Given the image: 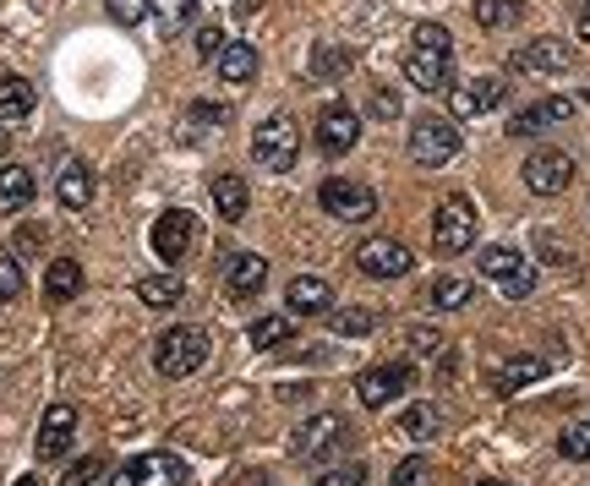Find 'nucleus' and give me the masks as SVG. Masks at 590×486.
<instances>
[{"label": "nucleus", "mask_w": 590, "mask_h": 486, "mask_svg": "<svg viewBox=\"0 0 590 486\" xmlns=\"http://www.w3.org/2000/svg\"><path fill=\"white\" fill-rule=\"evenodd\" d=\"M252 154H257V165L274 170V175L296 170V159H301V126H296V116H285V110L263 116V121L252 126Z\"/></svg>", "instance_id": "nucleus-1"}, {"label": "nucleus", "mask_w": 590, "mask_h": 486, "mask_svg": "<svg viewBox=\"0 0 590 486\" xmlns=\"http://www.w3.org/2000/svg\"><path fill=\"white\" fill-rule=\"evenodd\" d=\"M465 154V137H459V121L454 116H421L410 126V159L426 165V170H443Z\"/></svg>", "instance_id": "nucleus-2"}, {"label": "nucleus", "mask_w": 590, "mask_h": 486, "mask_svg": "<svg viewBox=\"0 0 590 486\" xmlns=\"http://www.w3.org/2000/svg\"><path fill=\"white\" fill-rule=\"evenodd\" d=\"M208 328H197V323H181V328H165V339L154 344V366L165 372V377H192V372H203V361H208Z\"/></svg>", "instance_id": "nucleus-3"}, {"label": "nucleus", "mask_w": 590, "mask_h": 486, "mask_svg": "<svg viewBox=\"0 0 590 486\" xmlns=\"http://www.w3.org/2000/svg\"><path fill=\"white\" fill-rule=\"evenodd\" d=\"M470 241H475V203L465 192H454L432 214V252L437 257H459V252H470Z\"/></svg>", "instance_id": "nucleus-4"}, {"label": "nucleus", "mask_w": 590, "mask_h": 486, "mask_svg": "<svg viewBox=\"0 0 590 486\" xmlns=\"http://www.w3.org/2000/svg\"><path fill=\"white\" fill-rule=\"evenodd\" d=\"M345 442H350V421H345L339 410H317V415H306V421L296 426L290 453L306 459V464H317V459H334Z\"/></svg>", "instance_id": "nucleus-5"}, {"label": "nucleus", "mask_w": 590, "mask_h": 486, "mask_svg": "<svg viewBox=\"0 0 590 486\" xmlns=\"http://www.w3.org/2000/svg\"><path fill=\"white\" fill-rule=\"evenodd\" d=\"M317 203H323V214L339 219V224H366V219L377 214V192H372L366 181H345V175L323 181V186H317Z\"/></svg>", "instance_id": "nucleus-6"}, {"label": "nucleus", "mask_w": 590, "mask_h": 486, "mask_svg": "<svg viewBox=\"0 0 590 486\" xmlns=\"http://www.w3.org/2000/svg\"><path fill=\"white\" fill-rule=\"evenodd\" d=\"M475 263H481V274H486V279H492L508 301H525V295L535 290V268L525 263V252H519V246H481V257H475Z\"/></svg>", "instance_id": "nucleus-7"}, {"label": "nucleus", "mask_w": 590, "mask_h": 486, "mask_svg": "<svg viewBox=\"0 0 590 486\" xmlns=\"http://www.w3.org/2000/svg\"><path fill=\"white\" fill-rule=\"evenodd\" d=\"M356 268L366 279H405L416 268V252L405 241H394V235H372V241L356 246Z\"/></svg>", "instance_id": "nucleus-8"}, {"label": "nucleus", "mask_w": 590, "mask_h": 486, "mask_svg": "<svg viewBox=\"0 0 590 486\" xmlns=\"http://www.w3.org/2000/svg\"><path fill=\"white\" fill-rule=\"evenodd\" d=\"M519 175H525V186H530L535 197H557V192L574 186V154H563V148H535Z\"/></svg>", "instance_id": "nucleus-9"}, {"label": "nucleus", "mask_w": 590, "mask_h": 486, "mask_svg": "<svg viewBox=\"0 0 590 486\" xmlns=\"http://www.w3.org/2000/svg\"><path fill=\"white\" fill-rule=\"evenodd\" d=\"M186 464L176 453H137L121 470H110V486H181Z\"/></svg>", "instance_id": "nucleus-10"}, {"label": "nucleus", "mask_w": 590, "mask_h": 486, "mask_svg": "<svg viewBox=\"0 0 590 486\" xmlns=\"http://www.w3.org/2000/svg\"><path fill=\"white\" fill-rule=\"evenodd\" d=\"M410 366L405 361H377V366H366L361 377H356V399L366 404V410H383V404H394L405 388H410Z\"/></svg>", "instance_id": "nucleus-11"}, {"label": "nucleus", "mask_w": 590, "mask_h": 486, "mask_svg": "<svg viewBox=\"0 0 590 486\" xmlns=\"http://www.w3.org/2000/svg\"><path fill=\"white\" fill-rule=\"evenodd\" d=\"M508 66L525 77H563V72H574V50L563 39H530L508 56Z\"/></svg>", "instance_id": "nucleus-12"}, {"label": "nucleus", "mask_w": 590, "mask_h": 486, "mask_svg": "<svg viewBox=\"0 0 590 486\" xmlns=\"http://www.w3.org/2000/svg\"><path fill=\"white\" fill-rule=\"evenodd\" d=\"M356 143H361V116H356L350 105H323V110H317V154L339 159V154H350Z\"/></svg>", "instance_id": "nucleus-13"}, {"label": "nucleus", "mask_w": 590, "mask_h": 486, "mask_svg": "<svg viewBox=\"0 0 590 486\" xmlns=\"http://www.w3.org/2000/svg\"><path fill=\"white\" fill-rule=\"evenodd\" d=\"M503 99H508V83L503 77H470V83H459L448 94V110H454V121H475L486 110H503Z\"/></svg>", "instance_id": "nucleus-14"}, {"label": "nucleus", "mask_w": 590, "mask_h": 486, "mask_svg": "<svg viewBox=\"0 0 590 486\" xmlns=\"http://www.w3.org/2000/svg\"><path fill=\"white\" fill-rule=\"evenodd\" d=\"M448 56H454V50L410 45V56H405V77H410L421 94H443V88L454 83V66H448Z\"/></svg>", "instance_id": "nucleus-15"}, {"label": "nucleus", "mask_w": 590, "mask_h": 486, "mask_svg": "<svg viewBox=\"0 0 590 486\" xmlns=\"http://www.w3.org/2000/svg\"><path fill=\"white\" fill-rule=\"evenodd\" d=\"M192 235H197V219H192L186 208H170V214H159V219H154L148 246H154L165 263H181V257L192 252Z\"/></svg>", "instance_id": "nucleus-16"}, {"label": "nucleus", "mask_w": 590, "mask_h": 486, "mask_svg": "<svg viewBox=\"0 0 590 486\" xmlns=\"http://www.w3.org/2000/svg\"><path fill=\"white\" fill-rule=\"evenodd\" d=\"M568 116H574V99H563V94L535 99V105H525V110L508 116V137H535V132H546V126H557Z\"/></svg>", "instance_id": "nucleus-17"}, {"label": "nucleus", "mask_w": 590, "mask_h": 486, "mask_svg": "<svg viewBox=\"0 0 590 486\" xmlns=\"http://www.w3.org/2000/svg\"><path fill=\"white\" fill-rule=\"evenodd\" d=\"M77 437V410L72 404H50L39 421V459H61Z\"/></svg>", "instance_id": "nucleus-18"}, {"label": "nucleus", "mask_w": 590, "mask_h": 486, "mask_svg": "<svg viewBox=\"0 0 590 486\" xmlns=\"http://www.w3.org/2000/svg\"><path fill=\"white\" fill-rule=\"evenodd\" d=\"M285 306H290L296 317L334 312V290H328V279H317V274H296V279L285 284Z\"/></svg>", "instance_id": "nucleus-19"}, {"label": "nucleus", "mask_w": 590, "mask_h": 486, "mask_svg": "<svg viewBox=\"0 0 590 486\" xmlns=\"http://www.w3.org/2000/svg\"><path fill=\"white\" fill-rule=\"evenodd\" d=\"M225 284H230V295H236V301H252V295H263V284H268V257H257V252H241V257H230V268H225Z\"/></svg>", "instance_id": "nucleus-20"}, {"label": "nucleus", "mask_w": 590, "mask_h": 486, "mask_svg": "<svg viewBox=\"0 0 590 486\" xmlns=\"http://www.w3.org/2000/svg\"><path fill=\"white\" fill-rule=\"evenodd\" d=\"M56 197H61V208H88L94 203V170L83 159H67L56 175Z\"/></svg>", "instance_id": "nucleus-21"}, {"label": "nucleus", "mask_w": 590, "mask_h": 486, "mask_svg": "<svg viewBox=\"0 0 590 486\" xmlns=\"http://www.w3.org/2000/svg\"><path fill=\"white\" fill-rule=\"evenodd\" d=\"M546 377V361L541 355H508L497 372H492V388L497 393H519V388H530V382H541Z\"/></svg>", "instance_id": "nucleus-22"}, {"label": "nucleus", "mask_w": 590, "mask_h": 486, "mask_svg": "<svg viewBox=\"0 0 590 486\" xmlns=\"http://www.w3.org/2000/svg\"><path fill=\"white\" fill-rule=\"evenodd\" d=\"M34 203V170L28 165H0V214H23Z\"/></svg>", "instance_id": "nucleus-23"}, {"label": "nucleus", "mask_w": 590, "mask_h": 486, "mask_svg": "<svg viewBox=\"0 0 590 486\" xmlns=\"http://www.w3.org/2000/svg\"><path fill=\"white\" fill-rule=\"evenodd\" d=\"M39 110V94H34V83L28 77H0V121H28Z\"/></svg>", "instance_id": "nucleus-24"}, {"label": "nucleus", "mask_w": 590, "mask_h": 486, "mask_svg": "<svg viewBox=\"0 0 590 486\" xmlns=\"http://www.w3.org/2000/svg\"><path fill=\"white\" fill-rule=\"evenodd\" d=\"M350 66H356V50L350 45H317L312 61H306V77L312 83H339Z\"/></svg>", "instance_id": "nucleus-25"}, {"label": "nucleus", "mask_w": 590, "mask_h": 486, "mask_svg": "<svg viewBox=\"0 0 590 486\" xmlns=\"http://www.w3.org/2000/svg\"><path fill=\"white\" fill-rule=\"evenodd\" d=\"M214 208H219V219H225V224H241V219H246V208H252L246 181H241V175H219V181H214Z\"/></svg>", "instance_id": "nucleus-26"}, {"label": "nucleus", "mask_w": 590, "mask_h": 486, "mask_svg": "<svg viewBox=\"0 0 590 486\" xmlns=\"http://www.w3.org/2000/svg\"><path fill=\"white\" fill-rule=\"evenodd\" d=\"M77 290H83V263H77V257H56L50 274H45V301L61 306V301H72Z\"/></svg>", "instance_id": "nucleus-27"}, {"label": "nucleus", "mask_w": 590, "mask_h": 486, "mask_svg": "<svg viewBox=\"0 0 590 486\" xmlns=\"http://www.w3.org/2000/svg\"><path fill=\"white\" fill-rule=\"evenodd\" d=\"M214 66H219V77H225L230 88H241V83L257 77V50H252V45H225Z\"/></svg>", "instance_id": "nucleus-28"}, {"label": "nucleus", "mask_w": 590, "mask_h": 486, "mask_svg": "<svg viewBox=\"0 0 590 486\" xmlns=\"http://www.w3.org/2000/svg\"><path fill=\"white\" fill-rule=\"evenodd\" d=\"M296 339V312H268L252 323V350H279Z\"/></svg>", "instance_id": "nucleus-29"}, {"label": "nucleus", "mask_w": 590, "mask_h": 486, "mask_svg": "<svg viewBox=\"0 0 590 486\" xmlns=\"http://www.w3.org/2000/svg\"><path fill=\"white\" fill-rule=\"evenodd\" d=\"M383 328V317L372 312V306H339L334 312V333L339 339H366V333H377Z\"/></svg>", "instance_id": "nucleus-30"}, {"label": "nucleus", "mask_w": 590, "mask_h": 486, "mask_svg": "<svg viewBox=\"0 0 590 486\" xmlns=\"http://www.w3.org/2000/svg\"><path fill=\"white\" fill-rule=\"evenodd\" d=\"M137 295H143V306H176L186 290L176 274H148V279H137Z\"/></svg>", "instance_id": "nucleus-31"}, {"label": "nucleus", "mask_w": 590, "mask_h": 486, "mask_svg": "<svg viewBox=\"0 0 590 486\" xmlns=\"http://www.w3.org/2000/svg\"><path fill=\"white\" fill-rule=\"evenodd\" d=\"M399 426H405L410 437H437V432H443V410L426 404V399H416V404L399 415Z\"/></svg>", "instance_id": "nucleus-32"}, {"label": "nucleus", "mask_w": 590, "mask_h": 486, "mask_svg": "<svg viewBox=\"0 0 590 486\" xmlns=\"http://www.w3.org/2000/svg\"><path fill=\"white\" fill-rule=\"evenodd\" d=\"M475 23H481L486 34L514 28V23H519V0H475Z\"/></svg>", "instance_id": "nucleus-33"}, {"label": "nucleus", "mask_w": 590, "mask_h": 486, "mask_svg": "<svg viewBox=\"0 0 590 486\" xmlns=\"http://www.w3.org/2000/svg\"><path fill=\"white\" fill-rule=\"evenodd\" d=\"M23 284H28L23 257H17L12 246H0V301H17V295H23Z\"/></svg>", "instance_id": "nucleus-34"}, {"label": "nucleus", "mask_w": 590, "mask_h": 486, "mask_svg": "<svg viewBox=\"0 0 590 486\" xmlns=\"http://www.w3.org/2000/svg\"><path fill=\"white\" fill-rule=\"evenodd\" d=\"M557 453H563V459H590V415H585V421H568V426L557 432Z\"/></svg>", "instance_id": "nucleus-35"}, {"label": "nucleus", "mask_w": 590, "mask_h": 486, "mask_svg": "<svg viewBox=\"0 0 590 486\" xmlns=\"http://www.w3.org/2000/svg\"><path fill=\"white\" fill-rule=\"evenodd\" d=\"M465 301H470V284H465V279H454V274L432 279V306H443V312H459Z\"/></svg>", "instance_id": "nucleus-36"}, {"label": "nucleus", "mask_w": 590, "mask_h": 486, "mask_svg": "<svg viewBox=\"0 0 590 486\" xmlns=\"http://www.w3.org/2000/svg\"><path fill=\"white\" fill-rule=\"evenodd\" d=\"M105 12L121 23V28H137V23H148V12H154V0H105Z\"/></svg>", "instance_id": "nucleus-37"}, {"label": "nucleus", "mask_w": 590, "mask_h": 486, "mask_svg": "<svg viewBox=\"0 0 590 486\" xmlns=\"http://www.w3.org/2000/svg\"><path fill=\"white\" fill-rule=\"evenodd\" d=\"M154 12H159V28L165 34H181L192 23V0H154Z\"/></svg>", "instance_id": "nucleus-38"}, {"label": "nucleus", "mask_w": 590, "mask_h": 486, "mask_svg": "<svg viewBox=\"0 0 590 486\" xmlns=\"http://www.w3.org/2000/svg\"><path fill=\"white\" fill-rule=\"evenodd\" d=\"M50 246V230L45 224H17V235H12V252L17 257H39Z\"/></svg>", "instance_id": "nucleus-39"}, {"label": "nucleus", "mask_w": 590, "mask_h": 486, "mask_svg": "<svg viewBox=\"0 0 590 486\" xmlns=\"http://www.w3.org/2000/svg\"><path fill=\"white\" fill-rule=\"evenodd\" d=\"M312 486H366V464L361 459H345L339 470H323Z\"/></svg>", "instance_id": "nucleus-40"}, {"label": "nucleus", "mask_w": 590, "mask_h": 486, "mask_svg": "<svg viewBox=\"0 0 590 486\" xmlns=\"http://www.w3.org/2000/svg\"><path fill=\"white\" fill-rule=\"evenodd\" d=\"M99 475H105V459H94V453H88V459H77V464L61 475V486H94Z\"/></svg>", "instance_id": "nucleus-41"}, {"label": "nucleus", "mask_w": 590, "mask_h": 486, "mask_svg": "<svg viewBox=\"0 0 590 486\" xmlns=\"http://www.w3.org/2000/svg\"><path fill=\"white\" fill-rule=\"evenodd\" d=\"M410 45H432V50H454V34H448L443 23H416V34H410Z\"/></svg>", "instance_id": "nucleus-42"}, {"label": "nucleus", "mask_w": 590, "mask_h": 486, "mask_svg": "<svg viewBox=\"0 0 590 486\" xmlns=\"http://www.w3.org/2000/svg\"><path fill=\"white\" fill-rule=\"evenodd\" d=\"M388 486H426V459H399V470L388 475Z\"/></svg>", "instance_id": "nucleus-43"}, {"label": "nucleus", "mask_w": 590, "mask_h": 486, "mask_svg": "<svg viewBox=\"0 0 590 486\" xmlns=\"http://www.w3.org/2000/svg\"><path fill=\"white\" fill-rule=\"evenodd\" d=\"M219 50H225L219 23H203V28H197V56H203V61H219Z\"/></svg>", "instance_id": "nucleus-44"}, {"label": "nucleus", "mask_w": 590, "mask_h": 486, "mask_svg": "<svg viewBox=\"0 0 590 486\" xmlns=\"http://www.w3.org/2000/svg\"><path fill=\"white\" fill-rule=\"evenodd\" d=\"M366 110H372V121H394V116H399V94H394V88H377Z\"/></svg>", "instance_id": "nucleus-45"}, {"label": "nucleus", "mask_w": 590, "mask_h": 486, "mask_svg": "<svg viewBox=\"0 0 590 486\" xmlns=\"http://www.w3.org/2000/svg\"><path fill=\"white\" fill-rule=\"evenodd\" d=\"M186 110H192L197 126H225V121H230V110H225V105H208V99H197V105H186Z\"/></svg>", "instance_id": "nucleus-46"}, {"label": "nucleus", "mask_w": 590, "mask_h": 486, "mask_svg": "<svg viewBox=\"0 0 590 486\" xmlns=\"http://www.w3.org/2000/svg\"><path fill=\"white\" fill-rule=\"evenodd\" d=\"M437 344H443L437 328H410V350H437Z\"/></svg>", "instance_id": "nucleus-47"}, {"label": "nucleus", "mask_w": 590, "mask_h": 486, "mask_svg": "<svg viewBox=\"0 0 590 486\" xmlns=\"http://www.w3.org/2000/svg\"><path fill=\"white\" fill-rule=\"evenodd\" d=\"M579 39L590 45V7H579Z\"/></svg>", "instance_id": "nucleus-48"}, {"label": "nucleus", "mask_w": 590, "mask_h": 486, "mask_svg": "<svg viewBox=\"0 0 590 486\" xmlns=\"http://www.w3.org/2000/svg\"><path fill=\"white\" fill-rule=\"evenodd\" d=\"M0 154H7V121H0Z\"/></svg>", "instance_id": "nucleus-49"}, {"label": "nucleus", "mask_w": 590, "mask_h": 486, "mask_svg": "<svg viewBox=\"0 0 590 486\" xmlns=\"http://www.w3.org/2000/svg\"><path fill=\"white\" fill-rule=\"evenodd\" d=\"M17 486H39V481H34V475H23V481H17Z\"/></svg>", "instance_id": "nucleus-50"}, {"label": "nucleus", "mask_w": 590, "mask_h": 486, "mask_svg": "<svg viewBox=\"0 0 590 486\" xmlns=\"http://www.w3.org/2000/svg\"><path fill=\"white\" fill-rule=\"evenodd\" d=\"M475 486H508V481H475Z\"/></svg>", "instance_id": "nucleus-51"}, {"label": "nucleus", "mask_w": 590, "mask_h": 486, "mask_svg": "<svg viewBox=\"0 0 590 486\" xmlns=\"http://www.w3.org/2000/svg\"><path fill=\"white\" fill-rule=\"evenodd\" d=\"M585 105H590V83H585Z\"/></svg>", "instance_id": "nucleus-52"}, {"label": "nucleus", "mask_w": 590, "mask_h": 486, "mask_svg": "<svg viewBox=\"0 0 590 486\" xmlns=\"http://www.w3.org/2000/svg\"><path fill=\"white\" fill-rule=\"evenodd\" d=\"M579 7H590V0H579Z\"/></svg>", "instance_id": "nucleus-53"}]
</instances>
